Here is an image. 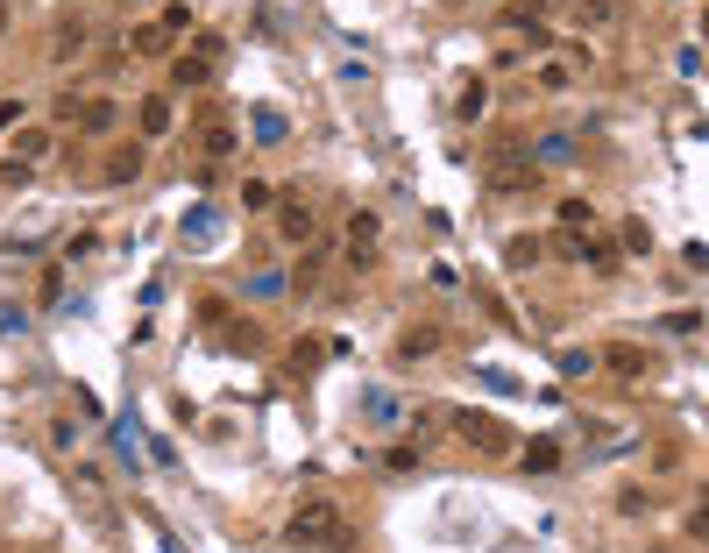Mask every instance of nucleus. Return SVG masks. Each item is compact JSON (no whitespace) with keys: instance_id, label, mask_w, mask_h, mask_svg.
Masks as SVG:
<instances>
[{"instance_id":"obj_5","label":"nucleus","mask_w":709,"mask_h":553,"mask_svg":"<svg viewBox=\"0 0 709 553\" xmlns=\"http://www.w3.org/2000/svg\"><path fill=\"white\" fill-rule=\"evenodd\" d=\"M277 234L284 242H320V213H312V199H277Z\"/></svg>"},{"instance_id":"obj_4","label":"nucleus","mask_w":709,"mask_h":553,"mask_svg":"<svg viewBox=\"0 0 709 553\" xmlns=\"http://www.w3.org/2000/svg\"><path fill=\"white\" fill-rule=\"evenodd\" d=\"M50 156V128H15V142H8V164H0V178L8 185H22L36 164Z\"/></svg>"},{"instance_id":"obj_6","label":"nucleus","mask_w":709,"mask_h":553,"mask_svg":"<svg viewBox=\"0 0 709 553\" xmlns=\"http://www.w3.org/2000/svg\"><path fill=\"white\" fill-rule=\"evenodd\" d=\"M135 128H142V142L171 135V128H178V100H171V93H142V100H135Z\"/></svg>"},{"instance_id":"obj_25","label":"nucleus","mask_w":709,"mask_h":553,"mask_svg":"<svg viewBox=\"0 0 709 553\" xmlns=\"http://www.w3.org/2000/svg\"><path fill=\"white\" fill-rule=\"evenodd\" d=\"M227 348H242V355H256V327H249V320H234V327H227Z\"/></svg>"},{"instance_id":"obj_20","label":"nucleus","mask_w":709,"mask_h":553,"mask_svg":"<svg viewBox=\"0 0 709 553\" xmlns=\"http://www.w3.org/2000/svg\"><path fill=\"white\" fill-rule=\"evenodd\" d=\"M575 22H582V29H610V22H617V0H582Z\"/></svg>"},{"instance_id":"obj_3","label":"nucleus","mask_w":709,"mask_h":553,"mask_svg":"<svg viewBox=\"0 0 709 553\" xmlns=\"http://www.w3.org/2000/svg\"><path fill=\"white\" fill-rule=\"evenodd\" d=\"M454 433L476 447V454H518V433L497 412H454Z\"/></svg>"},{"instance_id":"obj_33","label":"nucleus","mask_w":709,"mask_h":553,"mask_svg":"<svg viewBox=\"0 0 709 553\" xmlns=\"http://www.w3.org/2000/svg\"><path fill=\"white\" fill-rule=\"evenodd\" d=\"M0 36H8V0H0Z\"/></svg>"},{"instance_id":"obj_13","label":"nucleus","mask_w":709,"mask_h":553,"mask_svg":"<svg viewBox=\"0 0 709 553\" xmlns=\"http://www.w3.org/2000/svg\"><path fill=\"white\" fill-rule=\"evenodd\" d=\"M78 50H86V22L71 15V22H57V29H50V50H43V57H50V64H64V57H78Z\"/></svg>"},{"instance_id":"obj_24","label":"nucleus","mask_w":709,"mask_h":553,"mask_svg":"<svg viewBox=\"0 0 709 553\" xmlns=\"http://www.w3.org/2000/svg\"><path fill=\"white\" fill-rule=\"evenodd\" d=\"M234 149V128L227 121H206V156H227Z\"/></svg>"},{"instance_id":"obj_14","label":"nucleus","mask_w":709,"mask_h":553,"mask_svg":"<svg viewBox=\"0 0 709 553\" xmlns=\"http://www.w3.org/2000/svg\"><path fill=\"white\" fill-rule=\"evenodd\" d=\"M433 348H440V327H426V320H419V327H405V334H398V362H426V355H433Z\"/></svg>"},{"instance_id":"obj_9","label":"nucleus","mask_w":709,"mask_h":553,"mask_svg":"<svg viewBox=\"0 0 709 553\" xmlns=\"http://www.w3.org/2000/svg\"><path fill=\"white\" fill-rule=\"evenodd\" d=\"M490 185H497L504 199H511V192H532V185H539V164H532V156H525V164H518V156H497Z\"/></svg>"},{"instance_id":"obj_32","label":"nucleus","mask_w":709,"mask_h":553,"mask_svg":"<svg viewBox=\"0 0 709 553\" xmlns=\"http://www.w3.org/2000/svg\"><path fill=\"white\" fill-rule=\"evenodd\" d=\"M525 8H532V15H546V8H554V0H525Z\"/></svg>"},{"instance_id":"obj_28","label":"nucleus","mask_w":709,"mask_h":553,"mask_svg":"<svg viewBox=\"0 0 709 553\" xmlns=\"http://www.w3.org/2000/svg\"><path fill=\"white\" fill-rule=\"evenodd\" d=\"M164 29H171V36H185V29H192V8H185V0H171V8H164Z\"/></svg>"},{"instance_id":"obj_2","label":"nucleus","mask_w":709,"mask_h":553,"mask_svg":"<svg viewBox=\"0 0 709 553\" xmlns=\"http://www.w3.org/2000/svg\"><path fill=\"white\" fill-rule=\"evenodd\" d=\"M220 57H227V36H199L192 50H178V57H171V86H185V93L213 86V71H220Z\"/></svg>"},{"instance_id":"obj_21","label":"nucleus","mask_w":709,"mask_h":553,"mask_svg":"<svg viewBox=\"0 0 709 553\" xmlns=\"http://www.w3.org/2000/svg\"><path fill=\"white\" fill-rule=\"evenodd\" d=\"M617 249L646 256V249H653V227H646V220H624V227H617Z\"/></svg>"},{"instance_id":"obj_15","label":"nucleus","mask_w":709,"mask_h":553,"mask_svg":"<svg viewBox=\"0 0 709 553\" xmlns=\"http://www.w3.org/2000/svg\"><path fill=\"white\" fill-rule=\"evenodd\" d=\"M121 121V100H78V128H86V135H107Z\"/></svg>"},{"instance_id":"obj_10","label":"nucleus","mask_w":709,"mask_h":553,"mask_svg":"<svg viewBox=\"0 0 709 553\" xmlns=\"http://www.w3.org/2000/svg\"><path fill=\"white\" fill-rule=\"evenodd\" d=\"M575 263H589L596 277H617V263H624V249L610 242V234H596V227H589V234H582V256H575Z\"/></svg>"},{"instance_id":"obj_8","label":"nucleus","mask_w":709,"mask_h":553,"mask_svg":"<svg viewBox=\"0 0 709 553\" xmlns=\"http://www.w3.org/2000/svg\"><path fill=\"white\" fill-rule=\"evenodd\" d=\"M376 234H383V220H376V213H348V263H355V270H369V263H376Z\"/></svg>"},{"instance_id":"obj_11","label":"nucleus","mask_w":709,"mask_h":553,"mask_svg":"<svg viewBox=\"0 0 709 553\" xmlns=\"http://www.w3.org/2000/svg\"><path fill=\"white\" fill-rule=\"evenodd\" d=\"M121 50H128V57H164V50H171V29H164V22H135Z\"/></svg>"},{"instance_id":"obj_7","label":"nucleus","mask_w":709,"mask_h":553,"mask_svg":"<svg viewBox=\"0 0 709 553\" xmlns=\"http://www.w3.org/2000/svg\"><path fill=\"white\" fill-rule=\"evenodd\" d=\"M142 164H149V142H121V149H107L100 185H135V178H142Z\"/></svg>"},{"instance_id":"obj_23","label":"nucleus","mask_w":709,"mask_h":553,"mask_svg":"<svg viewBox=\"0 0 709 553\" xmlns=\"http://www.w3.org/2000/svg\"><path fill=\"white\" fill-rule=\"evenodd\" d=\"M256 135H263V142H284V114H277V107H256Z\"/></svg>"},{"instance_id":"obj_31","label":"nucleus","mask_w":709,"mask_h":553,"mask_svg":"<svg viewBox=\"0 0 709 553\" xmlns=\"http://www.w3.org/2000/svg\"><path fill=\"white\" fill-rule=\"evenodd\" d=\"M15 114H22V100H0V135L15 128Z\"/></svg>"},{"instance_id":"obj_1","label":"nucleus","mask_w":709,"mask_h":553,"mask_svg":"<svg viewBox=\"0 0 709 553\" xmlns=\"http://www.w3.org/2000/svg\"><path fill=\"white\" fill-rule=\"evenodd\" d=\"M355 532H348V511L334 504V497H305V504H291V518H284V546H348Z\"/></svg>"},{"instance_id":"obj_29","label":"nucleus","mask_w":709,"mask_h":553,"mask_svg":"<svg viewBox=\"0 0 709 553\" xmlns=\"http://www.w3.org/2000/svg\"><path fill=\"white\" fill-rule=\"evenodd\" d=\"M667 334H702V312H667Z\"/></svg>"},{"instance_id":"obj_16","label":"nucleus","mask_w":709,"mask_h":553,"mask_svg":"<svg viewBox=\"0 0 709 553\" xmlns=\"http://www.w3.org/2000/svg\"><path fill=\"white\" fill-rule=\"evenodd\" d=\"M539 256H546V242H539V234H511V242H504V270H518V277H525Z\"/></svg>"},{"instance_id":"obj_22","label":"nucleus","mask_w":709,"mask_h":553,"mask_svg":"<svg viewBox=\"0 0 709 553\" xmlns=\"http://www.w3.org/2000/svg\"><path fill=\"white\" fill-rule=\"evenodd\" d=\"M327 362V341H291V369H320Z\"/></svg>"},{"instance_id":"obj_12","label":"nucleus","mask_w":709,"mask_h":553,"mask_svg":"<svg viewBox=\"0 0 709 553\" xmlns=\"http://www.w3.org/2000/svg\"><path fill=\"white\" fill-rule=\"evenodd\" d=\"M518 461L532 468V476H554V468H561V440H546V433L539 440H518Z\"/></svg>"},{"instance_id":"obj_18","label":"nucleus","mask_w":709,"mask_h":553,"mask_svg":"<svg viewBox=\"0 0 709 553\" xmlns=\"http://www.w3.org/2000/svg\"><path fill=\"white\" fill-rule=\"evenodd\" d=\"M603 362H610V376H646V355H639L632 341H610V348H603Z\"/></svg>"},{"instance_id":"obj_27","label":"nucleus","mask_w":709,"mask_h":553,"mask_svg":"<svg viewBox=\"0 0 709 553\" xmlns=\"http://www.w3.org/2000/svg\"><path fill=\"white\" fill-rule=\"evenodd\" d=\"M617 511H624V518H646V511H653V497H646V490H624V497H617Z\"/></svg>"},{"instance_id":"obj_17","label":"nucleus","mask_w":709,"mask_h":553,"mask_svg":"<svg viewBox=\"0 0 709 553\" xmlns=\"http://www.w3.org/2000/svg\"><path fill=\"white\" fill-rule=\"evenodd\" d=\"M454 114H461V121H483V114H490V86H483V78H461Z\"/></svg>"},{"instance_id":"obj_26","label":"nucleus","mask_w":709,"mask_h":553,"mask_svg":"<svg viewBox=\"0 0 709 553\" xmlns=\"http://www.w3.org/2000/svg\"><path fill=\"white\" fill-rule=\"evenodd\" d=\"M390 468H398V476H405V468H419V440H398V447H390Z\"/></svg>"},{"instance_id":"obj_34","label":"nucleus","mask_w":709,"mask_h":553,"mask_svg":"<svg viewBox=\"0 0 709 553\" xmlns=\"http://www.w3.org/2000/svg\"><path fill=\"white\" fill-rule=\"evenodd\" d=\"M128 8H135V0H128Z\"/></svg>"},{"instance_id":"obj_19","label":"nucleus","mask_w":709,"mask_h":553,"mask_svg":"<svg viewBox=\"0 0 709 553\" xmlns=\"http://www.w3.org/2000/svg\"><path fill=\"white\" fill-rule=\"evenodd\" d=\"M596 227V206L589 199H561V234H589Z\"/></svg>"},{"instance_id":"obj_30","label":"nucleus","mask_w":709,"mask_h":553,"mask_svg":"<svg viewBox=\"0 0 709 553\" xmlns=\"http://www.w3.org/2000/svg\"><path fill=\"white\" fill-rule=\"evenodd\" d=\"M688 539H709V504H695V511H688Z\"/></svg>"}]
</instances>
